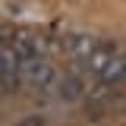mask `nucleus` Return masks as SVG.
Returning <instances> with one entry per match:
<instances>
[{
	"instance_id": "8",
	"label": "nucleus",
	"mask_w": 126,
	"mask_h": 126,
	"mask_svg": "<svg viewBox=\"0 0 126 126\" xmlns=\"http://www.w3.org/2000/svg\"><path fill=\"white\" fill-rule=\"evenodd\" d=\"M19 126H44V123H41L38 117H32V120H22V123H19Z\"/></svg>"
},
{
	"instance_id": "5",
	"label": "nucleus",
	"mask_w": 126,
	"mask_h": 126,
	"mask_svg": "<svg viewBox=\"0 0 126 126\" xmlns=\"http://www.w3.org/2000/svg\"><path fill=\"white\" fill-rule=\"evenodd\" d=\"M10 44H13V50L19 54L22 66H25V63H32L35 57H41V44H38V38H32V35H25V32L13 35V38H10Z\"/></svg>"
},
{
	"instance_id": "2",
	"label": "nucleus",
	"mask_w": 126,
	"mask_h": 126,
	"mask_svg": "<svg viewBox=\"0 0 126 126\" xmlns=\"http://www.w3.org/2000/svg\"><path fill=\"white\" fill-rule=\"evenodd\" d=\"M0 85L6 92H16L22 85V60L13 44H0Z\"/></svg>"
},
{
	"instance_id": "1",
	"label": "nucleus",
	"mask_w": 126,
	"mask_h": 126,
	"mask_svg": "<svg viewBox=\"0 0 126 126\" xmlns=\"http://www.w3.org/2000/svg\"><path fill=\"white\" fill-rule=\"evenodd\" d=\"M22 82L35 88V92H57V82H60V73H57V66L47 60V57H35L32 63L22 66Z\"/></svg>"
},
{
	"instance_id": "7",
	"label": "nucleus",
	"mask_w": 126,
	"mask_h": 126,
	"mask_svg": "<svg viewBox=\"0 0 126 126\" xmlns=\"http://www.w3.org/2000/svg\"><path fill=\"white\" fill-rule=\"evenodd\" d=\"M113 54H117V47H110V44H98V47L92 50V57L82 63V69H85V73H92V76L98 79L101 73H104V66L110 63V57H113Z\"/></svg>"
},
{
	"instance_id": "9",
	"label": "nucleus",
	"mask_w": 126,
	"mask_h": 126,
	"mask_svg": "<svg viewBox=\"0 0 126 126\" xmlns=\"http://www.w3.org/2000/svg\"><path fill=\"white\" fill-rule=\"evenodd\" d=\"M0 44H3V38H0Z\"/></svg>"
},
{
	"instance_id": "4",
	"label": "nucleus",
	"mask_w": 126,
	"mask_h": 126,
	"mask_svg": "<svg viewBox=\"0 0 126 126\" xmlns=\"http://www.w3.org/2000/svg\"><path fill=\"white\" fill-rule=\"evenodd\" d=\"M94 47H98V41H94L92 35H82V32H79V35H66V38H63V50H66L73 60H79V63L88 60Z\"/></svg>"
},
{
	"instance_id": "3",
	"label": "nucleus",
	"mask_w": 126,
	"mask_h": 126,
	"mask_svg": "<svg viewBox=\"0 0 126 126\" xmlns=\"http://www.w3.org/2000/svg\"><path fill=\"white\" fill-rule=\"evenodd\" d=\"M88 88H92V82H88L85 73H66L57 82V94H60L63 101H85Z\"/></svg>"
},
{
	"instance_id": "6",
	"label": "nucleus",
	"mask_w": 126,
	"mask_h": 126,
	"mask_svg": "<svg viewBox=\"0 0 126 126\" xmlns=\"http://www.w3.org/2000/svg\"><path fill=\"white\" fill-rule=\"evenodd\" d=\"M98 79H101L104 85H110V88H113V85H126V54H120V50H117Z\"/></svg>"
}]
</instances>
